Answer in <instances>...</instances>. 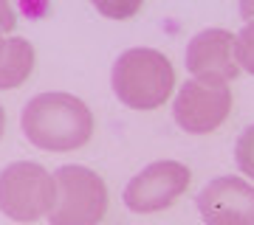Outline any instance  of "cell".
I'll use <instances>...</instances> for the list:
<instances>
[{"mask_svg":"<svg viewBox=\"0 0 254 225\" xmlns=\"http://www.w3.org/2000/svg\"><path fill=\"white\" fill-rule=\"evenodd\" d=\"M23 135L46 152H73L91 141L93 113L71 93H40L20 116Z\"/></svg>","mask_w":254,"mask_h":225,"instance_id":"1","label":"cell"},{"mask_svg":"<svg viewBox=\"0 0 254 225\" xmlns=\"http://www.w3.org/2000/svg\"><path fill=\"white\" fill-rule=\"evenodd\" d=\"M110 85L130 110H155L173 96L175 68L155 48H127L113 62Z\"/></svg>","mask_w":254,"mask_h":225,"instance_id":"2","label":"cell"},{"mask_svg":"<svg viewBox=\"0 0 254 225\" xmlns=\"http://www.w3.org/2000/svg\"><path fill=\"white\" fill-rule=\"evenodd\" d=\"M57 200L48 214L51 225H99L108 214V186L88 166H60L54 172Z\"/></svg>","mask_w":254,"mask_h":225,"instance_id":"3","label":"cell"},{"mask_svg":"<svg viewBox=\"0 0 254 225\" xmlns=\"http://www.w3.org/2000/svg\"><path fill=\"white\" fill-rule=\"evenodd\" d=\"M54 200V175L40 163L17 161L0 172V211L14 223H37L40 217H48Z\"/></svg>","mask_w":254,"mask_h":225,"instance_id":"4","label":"cell"},{"mask_svg":"<svg viewBox=\"0 0 254 225\" xmlns=\"http://www.w3.org/2000/svg\"><path fill=\"white\" fill-rule=\"evenodd\" d=\"M232 110V90L229 82L220 79H195L184 82L178 96L173 101L175 124L190 135H209L215 133L229 118Z\"/></svg>","mask_w":254,"mask_h":225,"instance_id":"5","label":"cell"},{"mask_svg":"<svg viewBox=\"0 0 254 225\" xmlns=\"http://www.w3.org/2000/svg\"><path fill=\"white\" fill-rule=\"evenodd\" d=\"M192 180V172L178 161H155L125 186V206L133 214H155L170 208Z\"/></svg>","mask_w":254,"mask_h":225,"instance_id":"6","label":"cell"},{"mask_svg":"<svg viewBox=\"0 0 254 225\" xmlns=\"http://www.w3.org/2000/svg\"><path fill=\"white\" fill-rule=\"evenodd\" d=\"M195 203L206 225H254V186L243 178L209 180Z\"/></svg>","mask_w":254,"mask_h":225,"instance_id":"7","label":"cell"},{"mask_svg":"<svg viewBox=\"0 0 254 225\" xmlns=\"http://www.w3.org/2000/svg\"><path fill=\"white\" fill-rule=\"evenodd\" d=\"M187 71L195 79H220L229 82L240 73L235 59V34L226 28H203L190 40L184 54Z\"/></svg>","mask_w":254,"mask_h":225,"instance_id":"8","label":"cell"},{"mask_svg":"<svg viewBox=\"0 0 254 225\" xmlns=\"http://www.w3.org/2000/svg\"><path fill=\"white\" fill-rule=\"evenodd\" d=\"M34 71V45L23 37H9L0 48V90H14Z\"/></svg>","mask_w":254,"mask_h":225,"instance_id":"9","label":"cell"},{"mask_svg":"<svg viewBox=\"0 0 254 225\" xmlns=\"http://www.w3.org/2000/svg\"><path fill=\"white\" fill-rule=\"evenodd\" d=\"M235 59L243 71L254 76V20H249L240 34H235Z\"/></svg>","mask_w":254,"mask_h":225,"instance_id":"10","label":"cell"},{"mask_svg":"<svg viewBox=\"0 0 254 225\" xmlns=\"http://www.w3.org/2000/svg\"><path fill=\"white\" fill-rule=\"evenodd\" d=\"M235 161H237V169L243 172L246 178L254 180V124H249L243 133L237 135Z\"/></svg>","mask_w":254,"mask_h":225,"instance_id":"11","label":"cell"},{"mask_svg":"<svg viewBox=\"0 0 254 225\" xmlns=\"http://www.w3.org/2000/svg\"><path fill=\"white\" fill-rule=\"evenodd\" d=\"M141 9V3H133V6H96V11H102V14H108V17H130V14H136V11Z\"/></svg>","mask_w":254,"mask_h":225,"instance_id":"12","label":"cell"},{"mask_svg":"<svg viewBox=\"0 0 254 225\" xmlns=\"http://www.w3.org/2000/svg\"><path fill=\"white\" fill-rule=\"evenodd\" d=\"M17 26V17H14V9H11L6 0H0V31H11Z\"/></svg>","mask_w":254,"mask_h":225,"instance_id":"13","label":"cell"},{"mask_svg":"<svg viewBox=\"0 0 254 225\" xmlns=\"http://www.w3.org/2000/svg\"><path fill=\"white\" fill-rule=\"evenodd\" d=\"M240 14L246 20H254V3H240Z\"/></svg>","mask_w":254,"mask_h":225,"instance_id":"14","label":"cell"},{"mask_svg":"<svg viewBox=\"0 0 254 225\" xmlns=\"http://www.w3.org/2000/svg\"><path fill=\"white\" fill-rule=\"evenodd\" d=\"M3 130H6V113H3V107H0V138H3Z\"/></svg>","mask_w":254,"mask_h":225,"instance_id":"15","label":"cell"},{"mask_svg":"<svg viewBox=\"0 0 254 225\" xmlns=\"http://www.w3.org/2000/svg\"><path fill=\"white\" fill-rule=\"evenodd\" d=\"M3 43H6V40H3V31H0V48H3Z\"/></svg>","mask_w":254,"mask_h":225,"instance_id":"16","label":"cell"}]
</instances>
